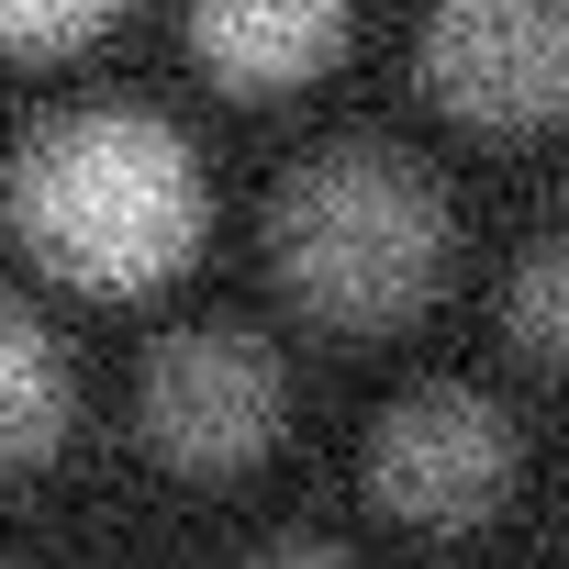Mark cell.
Wrapping results in <instances>:
<instances>
[{"instance_id":"cell-8","label":"cell","mask_w":569,"mask_h":569,"mask_svg":"<svg viewBox=\"0 0 569 569\" xmlns=\"http://www.w3.org/2000/svg\"><path fill=\"white\" fill-rule=\"evenodd\" d=\"M502 325H513V347H525V358H558V347H569V246H558V234H536V246H525Z\"/></svg>"},{"instance_id":"cell-2","label":"cell","mask_w":569,"mask_h":569,"mask_svg":"<svg viewBox=\"0 0 569 569\" xmlns=\"http://www.w3.org/2000/svg\"><path fill=\"white\" fill-rule=\"evenodd\" d=\"M447 190L391 146H325L268 201V268L325 336H391L447 291Z\"/></svg>"},{"instance_id":"cell-7","label":"cell","mask_w":569,"mask_h":569,"mask_svg":"<svg viewBox=\"0 0 569 569\" xmlns=\"http://www.w3.org/2000/svg\"><path fill=\"white\" fill-rule=\"evenodd\" d=\"M68 413H79V380H68V347L0 291V480L12 469H34V458H57V436H68Z\"/></svg>"},{"instance_id":"cell-10","label":"cell","mask_w":569,"mask_h":569,"mask_svg":"<svg viewBox=\"0 0 569 569\" xmlns=\"http://www.w3.org/2000/svg\"><path fill=\"white\" fill-rule=\"evenodd\" d=\"M246 569H358L347 547H325V536H279V547H257Z\"/></svg>"},{"instance_id":"cell-6","label":"cell","mask_w":569,"mask_h":569,"mask_svg":"<svg viewBox=\"0 0 569 569\" xmlns=\"http://www.w3.org/2000/svg\"><path fill=\"white\" fill-rule=\"evenodd\" d=\"M358 34V0H190V57L234 101L313 90Z\"/></svg>"},{"instance_id":"cell-5","label":"cell","mask_w":569,"mask_h":569,"mask_svg":"<svg viewBox=\"0 0 569 569\" xmlns=\"http://www.w3.org/2000/svg\"><path fill=\"white\" fill-rule=\"evenodd\" d=\"M425 90L469 134H547L569 101V0H436Z\"/></svg>"},{"instance_id":"cell-3","label":"cell","mask_w":569,"mask_h":569,"mask_svg":"<svg viewBox=\"0 0 569 569\" xmlns=\"http://www.w3.org/2000/svg\"><path fill=\"white\" fill-rule=\"evenodd\" d=\"M134 413H146V447L190 480H234L279 447L291 425V369L257 325H179L146 347V380H134Z\"/></svg>"},{"instance_id":"cell-1","label":"cell","mask_w":569,"mask_h":569,"mask_svg":"<svg viewBox=\"0 0 569 569\" xmlns=\"http://www.w3.org/2000/svg\"><path fill=\"white\" fill-rule=\"evenodd\" d=\"M201 223H212L201 157L123 101L46 123L12 168V234L68 291H157L201 257Z\"/></svg>"},{"instance_id":"cell-9","label":"cell","mask_w":569,"mask_h":569,"mask_svg":"<svg viewBox=\"0 0 569 569\" xmlns=\"http://www.w3.org/2000/svg\"><path fill=\"white\" fill-rule=\"evenodd\" d=\"M101 23H123V0H0V57H68Z\"/></svg>"},{"instance_id":"cell-4","label":"cell","mask_w":569,"mask_h":569,"mask_svg":"<svg viewBox=\"0 0 569 569\" xmlns=\"http://www.w3.org/2000/svg\"><path fill=\"white\" fill-rule=\"evenodd\" d=\"M525 469V436L491 391H458V380H425L402 391L380 425H369V502L402 513L413 536H458V525H491L502 491Z\"/></svg>"}]
</instances>
